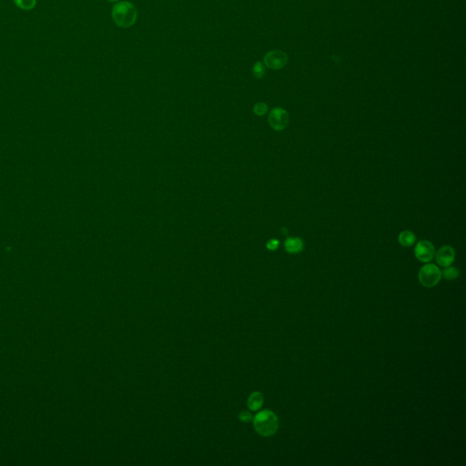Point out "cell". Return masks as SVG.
Returning a JSON list of instances; mask_svg holds the SVG:
<instances>
[{
	"mask_svg": "<svg viewBox=\"0 0 466 466\" xmlns=\"http://www.w3.org/2000/svg\"><path fill=\"white\" fill-rule=\"evenodd\" d=\"M265 65L271 69H281L288 63V56L281 50H273L264 57Z\"/></svg>",
	"mask_w": 466,
	"mask_h": 466,
	"instance_id": "8992f818",
	"label": "cell"
},
{
	"mask_svg": "<svg viewBox=\"0 0 466 466\" xmlns=\"http://www.w3.org/2000/svg\"><path fill=\"white\" fill-rule=\"evenodd\" d=\"M442 277H444L447 281H453L459 277V270L455 267H445L444 270L442 271Z\"/></svg>",
	"mask_w": 466,
	"mask_h": 466,
	"instance_id": "8fae6325",
	"label": "cell"
},
{
	"mask_svg": "<svg viewBox=\"0 0 466 466\" xmlns=\"http://www.w3.org/2000/svg\"><path fill=\"white\" fill-rule=\"evenodd\" d=\"M108 1H110V2H115V1H118V0H108Z\"/></svg>",
	"mask_w": 466,
	"mask_h": 466,
	"instance_id": "e0dca14e",
	"label": "cell"
},
{
	"mask_svg": "<svg viewBox=\"0 0 466 466\" xmlns=\"http://www.w3.org/2000/svg\"><path fill=\"white\" fill-rule=\"evenodd\" d=\"M418 279L422 286L426 288L435 287L442 279V271L436 265L427 263L419 270Z\"/></svg>",
	"mask_w": 466,
	"mask_h": 466,
	"instance_id": "3957f363",
	"label": "cell"
},
{
	"mask_svg": "<svg viewBox=\"0 0 466 466\" xmlns=\"http://www.w3.org/2000/svg\"><path fill=\"white\" fill-rule=\"evenodd\" d=\"M436 262L441 266V267H448L451 266L454 259H455V251L453 250L452 246L449 245H444L440 248L439 250L435 251V255Z\"/></svg>",
	"mask_w": 466,
	"mask_h": 466,
	"instance_id": "52a82bcc",
	"label": "cell"
},
{
	"mask_svg": "<svg viewBox=\"0 0 466 466\" xmlns=\"http://www.w3.org/2000/svg\"><path fill=\"white\" fill-rule=\"evenodd\" d=\"M263 403H264L263 395L260 392H254L249 396L247 404L251 411H258L263 405Z\"/></svg>",
	"mask_w": 466,
	"mask_h": 466,
	"instance_id": "9c48e42d",
	"label": "cell"
},
{
	"mask_svg": "<svg viewBox=\"0 0 466 466\" xmlns=\"http://www.w3.org/2000/svg\"><path fill=\"white\" fill-rule=\"evenodd\" d=\"M269 124L274 130L281 131L289 124V115L283 108H274L269 115Z\"/></svg>",
	"mask_w": 466,
	"mask_h": 466,
	"instance_id": "5b68a950",
	"label": "cell"
},
{
	"mask_svg": "<svg viewBox=\"0 0 466 466\" xmlns=\"http://www.w3.org/2000/svg\"><path fill=\"white\" fill-rule=\"evenodd\" d=\"M279 244H280V242L278 240L273 239L267 242V249L269 251H276L279 248Z\"/></svg>",
	"mask_w": 466,
	"mask_h": 466,
	"instance_id": "2e32d148",
	"label": "cell"
},
{
	"mask_svg": "<svg viewBox=\"0 0 466 466\" xmlns=\"http://www.w3.org/2000/svg\"><path fill=\"white\" fill-rule=\"evenodd\" d=\"M253 111L258 116H264L265 114L268 112V106L263 102L257 103L253 108Z\"/></svg>",
	"mask_w": 466,
	"mask_h": 466,
	"instance_id": "5bb4252c",
	"label": "cell"
},
{
	"mask_svg": "<svg viewBox=\"0 0 466 466\" xmlns=\"http://www.w3.org/2000/svg\"><path fill=\"white\" fill-rule=\"evenodd\" d=\"M284 248L290 254H298L303 251L304 243L300 238L289 237L284 242Z\"/></svg>",
	"mask_w": 466,
	"mask_h": 466,
	"instance_id": "ba28073f",
	"label": "cell"
},
{
	"mask_svg": "<svg viewBox=\"0 0 466 466\" xmlns=\"http://www.w3.org/2000/svg\"><path fill=\"white\" fill-rule=\"evenodd\" d=\"M239 418L241 421H243V422H250V421H252L253 417H252V414L251 412H248V411H242L240 414H239Z\"/></svg>",
	"mask_w": 466,
	"mask_h": 466,
	"instance_id": "9a60e30c",
	"label": "cell"
},
{
	"mask_svg": "<svg viewBox=\"0 0 466 466\" xmlns=\"http://www.w3.org/2000/svg\"><path fill=\"white\" fill-rule=\"evenodd\" d=\"M14 3L23 10H31L36 7V0H14Z\"/></svg>",
	"mask_w": 466,
	"mask_h": 466,
	"instance_id": "7c38bea8",
	"label": "cell"
},
{
	"mask_svg": "<svg viewBox=\"0 0 466 466\" xmlns=\"http://www.w3.org/2000/svg\"><path fill=\"white\" fill-rule=\"evenodd\" d=\"M252 74L256 79H262L265 75V67L261 62H256L252 67Z\"/></svg>",
	"mask_w": 466,
	"mask_h": 466,
	"instance_id": "4fadbf2b",
	"label": "cell"
},
{
	"mask_svg": "<svg viewBox=\"0 0 466 466\" xmlns=\"http://www.w3.org/2000/svg\"><path fill=\"white\" fill-rule=\"evenodd\" d=\"M398 242L402 246L406 247V248L412 247L416 242V236L411 230L405 229L400 233L398 236Z\"/></svg>",
	"mask_w": 466,
	"mask_h": 466,
	"instance_id": "30bf717a",
	"label": "cell"
},
{
	"mask_svg": "<svg viewBox=\"0 0 466 466\" xmlns=\"http://www.w3.org/2000/svg\"><path fill=\"white\" fill-rule=\"evenodd\" d=\"M252 421L256 432L263 437L273 436L278 431V417L269 410H264L258 412L252 419Z\"/></svg>",
	"mask_w": 466,
	"mask_h": 466,
	"instance_id": "6da1fadb",
	"label": "cell"
},
{
	"mask_svg": "<svg viewBox=\"0 0 466 466\" xmlns=\"http://www.w3.org/2000/svg\"><path fill=\"white\" fill-rule=\"evenodd\" d=\"M138 12L134 5L128 1H122L115 5L112 9L114 22L121 27H130L137 20Z\"/></svg>",
	"mask_w": 466,
	"mask_h": 466,
	"instance_id": "7a4b0ae2",
	"label": "cell"
},
{
	"mask_svg": "<svg viewBox=\"0 0 466 466\" xmlns=\"http://www.w3.org/2000/svg\"><path fill=\"white\" fill-rule=\"evenodd\" d=\"M435 248L434 244L429 241L422 240L416 244L414 248V255L418 260L428 263L434 260L435 255Z\"/></svg>",
	"mask_w": 466,
	"mask_h": 466,
	"instance_id": "277c9868",
	"label": "cell"
}]
</instances>
